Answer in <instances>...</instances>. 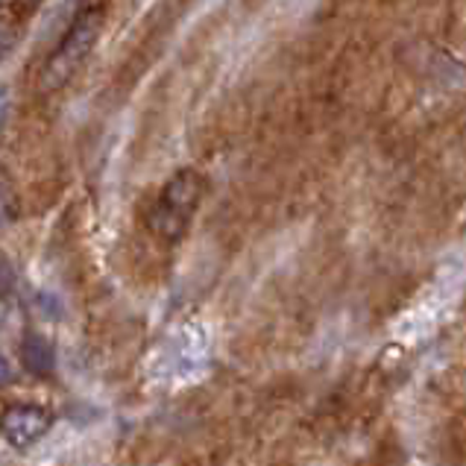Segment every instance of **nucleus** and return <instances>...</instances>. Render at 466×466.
<instances>
[{
    "instance_id": "f257e3e1",
    "label": "nucleus",
    "mask_w": 466,
    "mask_h": 466,
    "mask_svg": "<svg viewBox=\"0 0 466 466\" xmlns=\"http://www.w3.org/2000/svg\"><path fill=\"white\" fill-rule=\"evenodd\" d=\"M199 194H203V179H199L194 170L177 173V177L167 182V188L158 197V203L150 215L153 232L158 238H165V241H179L185 229H188V220L194 218Z\"/></svg>"
},
{
    "instance_id": "f03ea898",
    "label": "nucleus",
    "mask_w": 466,
    "mask_h": 466,
    "mask_svg": "<svg viewBox=\"0 0 466 466\" xmlns=\"http://www.w3.org/2000/svg\"><path fill=\"white\" fill-rule=\"evenodd\" d=\"M100 30V15L97 12H83L74 26L68 30V35L62 38V45L56 47V53L47 59L45 71H42V88H62L68 79L74 76V71L79 68V62L88 56V50L95 47V38Z\"/></svg>"
},
{
    "instance_id": "7ed1b4c3",
    "label": "nucleus",
    "mask_w": 466,
    "mask_h": 466,
    "mask_svg": "<svg viewBox=\"0 0 466 466\" xmlns=\"http://www.w3.org/2000/svg\"><path fill=\"white\" fill-rule=\"evenodd\" d=\"M50 410L38 405H12L0 417V434L15 446V449H30L35 441H42L50 429Z\"/></svg>"
},
{
    "instance_id": "20e7f679",
    "label": "nucleus",
    "mask_w": 466,
    "mask_h": 466,
    "mask_svg": "<svg viewBox=\"0 0 466 466\" xmlns=\"http://www.w3.org/2000/svg\"><path fill=\"white\" fill-rule=\"evenodd\" d=\"M21 361L33 376H50L53 372V346L42 335L30 331L21 343Z\"/></svg>"
},
{
    "instance_id": "39448f33",
    "label": "nucleus",
    "mask_w": 466,
    "mask_h": 466,
    "mask_svg": "<svg viewBox=\"0 0 466 466\" xmlns=\"http://www.w3.org/2000/svg\"><path fill=\"white\" fill-rule=\"evenodd\" d=\"M12 42H15V38H12V33H9V30H4V26H0V59H4V53L12 47Z\"/></svg>"
},
{
    "instance_id": "423d86ee",
    "label": "nucleus",
    "mask_w": 466,
    "mask_h": 466,
    "mask_svg": "<svg viewBox=\"0 0 466 466\" xmlns=\"http://www.w3.org/2000/svg\"><path fill=\"white\" fill-rule=\"evenodd\" d=\"M9 376H12V372H9V364H6V358L0 355V384H4V381H9Z\"/></svg>"
},
{
    "instance_id": "0eeeda50",
    "label": "nucleus",
    "mask_w": 466,
    "mask_h": 466,
    "mask_svg": "<svg viewBox=\"0 0 466 466\" xmlns=\"http://www.w3.org/2000/svg\"><path fill=\"white\" fill-rule=\"evenodd\" d=\"M6 288V276L4 273H0V290H4Z\"/></svg>"
}]
</instances>
